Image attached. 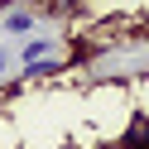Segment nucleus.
Segmentation results:
<instances>
[{
  "mask_svg": "<svg viewBox=\"0 0 149 149\" xmlns=\"http://www.w3.org/2000/svg\"><path fill=\"white\" fill-rule=\"evenodd\" d=\"M5 29H10V34H29V29H34V15H24V10L5 15Z\"/></svg>",
  "mask_w": 149,
  "mask_h": 149,
  "instance_id": "nucleus-1",
  "label": "nucleus"
},
{
  "mask_svg": "<svg viewBox=\"0 0 149 149\" xmlns=\"http://www.w3.org/2000/svg\"><path fill=\"white\" fill-rule=\"evenodd\" d=\"M5 68H10V53H0V77H5Z\"/></svg>",
  "mask_w": 149,
  "mask_h": 149,
  "instance_id": "nucleus-2",
  "label": "nucleus"
},
{
  "mask_svg": "<svg viewBox=\"0 0 149 149\" xmlns=\"http://www.w3.org/2000/svg\"><path fill=\"white\" fill-rule=\"evenodd\" d=\"M0 10H5V5H0Z\"/></svg>",
  "mask_w": 149,
  "mask_h": 149,
  "instance_id": "nucleus-3",
  "label": "nucleus"
}]
</instances>
